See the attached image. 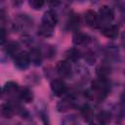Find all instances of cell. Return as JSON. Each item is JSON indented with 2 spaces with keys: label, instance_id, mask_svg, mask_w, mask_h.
Returning <instances> with one entry per match:
<instances>
[{
  "label": "cell",
  "instance_id": "17",
  "mask_svg": "<svg viewBox=\"0 0 125 125\" xmlns=\"http://www.w3.org/2000/svg\"><path fill=\"white\" fill-rule=\"evenodd\" d=\"M17 99L19 101L22 102V103L29 104V103L33 102V100H34V94L31 91V89H29L28 87H21V89H20V91L18 93Z\"/></svg>",
  "mask_w": 125,
  "mask_h": 125
},
{
  "label": "cell",
  "instance_id": "27",
  "mask_svg": "<svg viewBox=\"0 0 125 125\" xmlns=\"http://www.w3.org/2000/svg\"><path fill=\"white\" fill-rule=\"evenodd\" d=\"M39 115H40V118H41V121H42L43 125H51V124H50V119H49L48 113H47V111H46L44 108L40 109Z\"/></svg>",
  "mask_w": 125,
  "mask_h": 125
},
{
  "label": "cell",
  "instance_id": "25",
  "mask_svg": "<svg viewBox=\"0 0 125 125\" xmlns=\"http://www.w3.org/2000/svg\"><path fill=\"white\" fill-rule=\"evenodd\" d=\"M62 125H81V124L75 115H68L62 119Z\"/></svg>",
  "mask_w": 125,
  "mask_h": 125
},
{
  "label": "cell",
  "instance_id": "12",
  "mask_svg": "<svg viewBox=\"0 0 125 125\" xmlns=\"http://www.w3.org/2000/svg\"><path fill=\"white\" fill-rule=\"evenodd\" d=\"M28 55H29V59H30V62L35 65V66H39L41 65L42 62H43V58H44V54L42 52V50L36 46L31 47L28 51Z\"/></svg>",
  "mask_w": 125,
  "mask_h": 125
},
{
  "label": "cell",
  "instance_id": "1",
  "mask_svg": "<svg viewBox=\"0 0 125 125\" xmlns=\"http://www.w3.org/2000/svg\"><path fill=\"white\" fill-rule=\"evenodd\" d=\"M110 91V83L108 79L97 78L92 81L91 87L85 92V96L97 103L103 102Z\"/></svg>",
  "mask_w": 125,
  "mask_h": 125
},
{
  "label": "cell",
  "instance_id": "16",
  "mask_svg": "<svg viewBox=\"0 0 125 125\" xmlns=\"http://www.w3.org/2000/svg\"><path fill=\"white\" fill-rule=\"evenodd\" d=\"M100 29H101V33L104 36H105L106 38L115 39L118 36L119 29H118V26L115 24H112V23L104 24V25H102V27Z\"/></svg>",
  "mask_w": 125,
  "mask_h": 125
},
{
  "label": "cell",
  "instance_id": "22",
  "mask_svg": "<svg viewBox=\"0 0 125 125\" xmlns=\"http://www.w3.org/2000/svg\"><path fill=\"white\" fill-rule=\"evenodd\" d=\"M112 113L108 110H101L97 114V120L99 125H108L111 121Z\"/></svg>",
  "mask_w": 125,
  "mask_h": 125
},
{
  "label": "cell",
  "instance_id": "19",
  "mask_svg": "<svg viewBox=\"0 0 125 125\" xmlns=\"http://www.w3.org/2000/svg\"><path fill=\"white\" fill-rule=\"evenodd\" d=\"M64 55H65V60L69 61L70 62H76L82 58V52L76 47L67 49Z\"/></svg>",
  "mask_w": 125,
  "mask_h": 125
},
{
  "label": "cell",
  "instance_id": "23",
  "mask_svg": "<svg viewBox=\"0 0 125 125\" xmlns=\"http://www.w3.org/2000/svg\"><path fill=\"white\" fill-rule=\"evenodd\" d=\"M82 57L84 58L85 62H86L88 64H94V63L96 62L97 56H96L95 52H93L92 50H87L86 52L82 53Z\"/></svg>",
  "mask_w": 125,
  "mask_h": 125
},
{
  "label": "cell",
  "instance_id": "11",
  "mask_svg": "<svg viewBox=\"0 0 125 125\" xmlns=\"http://www.w3.org/2000/svg\"><path fill=\"white\" fill-rule=\"evenodd\" d=\"M91 40L92 38L87 33H84L79 29L72 33V43L77 47L88 45L91 42Z\"/></svg>",
  "mask_w": 125,
  "mask_h": 125
},
{
  "label": "cell",
  "instance_id": "15",
  "mask_svg": "<svg viewBox=\"0 0 125 125\" xmlns=\"http://www.w3.org/2000/svg\"><path fill=\"white\" fill-rule=\"evenodd\" d=\"M96 73L98 78H102V79H108L109 75L111 74V66H110V62L104 61L103 62H101L97 68H96Z\"/></svg>",
  "mask_w": 125,
  "mask_h": 125
},
{
  "label": "cell",
  "instance_id": "3",
  "mask_svg": "<svg viewBox=\"0 0 125 125\" xmlns=\"http://www.w3.org/2000/svg\"><path fill=\"white\" fill-rule=\"evenodd\" d=\"M33 25V20L26 14L17 15L14 21L11 23V28L14 31H26Z\"/></svg>",
  "mask_w": 125,
  "mask_h": 125
},
{
  "label": "cell",
  "instance_id": "18",
  "mask_svg": "<svg viewBox=\"0 0 125 125\" xmlns=\"http://www.w3.org/2000/svg\"><path fill=\"white\" fill-rule=\"evenodd\" d=\"M17 113L16 112V104L12 102H7L2 104L1 105V114L3 117L10 119L14 116V114Z\"/></svg>",
  "mask_w": 125,
  "mask_h": 125
},
{
  "label": "cell",
  "instance_id": "21",
  "mask_svg": "<svg viewBox=\"0 0 125 125\" xmlns=\"http://www.w3.org/2000/svg\"><path fill=\"white\" fill-rule=\"evenodd\" d=\"M80 113L85 121H87L89 123L92 122V120L94 118V110H93V107L89 104H84L80 107Z\"/></svg>",
  "mask_w": 125,
  "mask_h": 125
},
{
  "label": "cell",
  "instance_id": "9",
  "mask_svg": "<svg viewBox=\"0 0 125 125\" xmlns=\"http://www.w3.org/2000/svg\"><path fill=\"white\" fill-rule=\"evenodd\" d=\"M98 15L100 17V20H101L103 25L110 23L114 20V16H115L114 10L107 5L101 6L98 11Z\"/></svg>",
  "mask_w": 125,
  "mask_h": 125
},
{
  "label": "cell",
  "instance_id": "28",
  "mask_svg": "<svg viewBox=\"0 0 125 125\" xmlns=\"http://www.w3.org/2000/svg\"><path fill=\"white\" fill-rule=\"evenodd\" d=\"M6 44V28L5 26H1V45Z\"/></svg>",
  "mask_w": 125,
  "mask_h": 125
},
{
  "label": "cell",
  "instance_id": "7",
  "mask_svg": "<svg viewBox=\"0 0 125 125\" xmlns=\"http://www.w3.org/2000/svg\"><path fill=\"white\" fill-rule=\"evenodd\" d=\"M84 21L85 23L91 28H101L103 25L98 12L94 10H87L84 13Z\"/></svg>",
  "mask_w": 125,
  "mask_h": 125
},
{
  "label": "cell",
  "instance_id": "32",
  "mask_svg": "<svg viewBox=\"0 0 125 125\" xmlns=\"http://www.w3.org/2000/svg\"><path fill=\"white\" fill-rule=\"evenodd\" d=\"M89 125H99V124H97V123H94V122H90V123H89Z\"/></svg>",
  "mask_w": 125,
  "mask_h": 125
},
{
  "label": "cell",
  "instance_id": "2",
  "mask_svg": "<svg viewBox=\"0 0 125 125\" xmlns=\"http://www.w3.org/2000/svg\"><path fill=\"white\" fill-rule=\"evenodd\" d=\"M58 15L53 10H47L41 19V23L38 27V34L42 37H51L54 33V28L58 23Z\"/></svg>",
  "mask_w": 125,
  "mask_h": 125
},
{
  "label": "cell",
  "instance_id": "30",
  "mask_svg": "<svg viewBox=\"0 0 125 125\" xmlns=\"http://www.w3.org/2000/svg\"><path fill=\"white\" fill-rule=\"evenodd\" d=\"M120 103L125 104V88H124V90H123L122 93H121V96H120Z\"/></svg>",
  "mask_w": 125,
  "mask_h": 125
},
{
  "label": "cell",
  "instance_id": "24",
  "mask_svg": "<svg viewBox=\"0 0 125 125\" xmlns=\"http://www.w3.org/2000/svg\"><path fill=\"white\" fill-rule=\"evenodd\" d=\"M115 117H116L117 122H121L124 119V117H125V104L120 103V104L117 106Z\"/></svg>",
  "mask_w": 125,
  "mask_h": 125
},
{
  "label": "cell",
  "instance_id": "13",
  "mask_svg": "<svg viewBox=\"0 0 125 125\" xmlns=\"http://www.w3.org/2000/svg\"><path fill=\"white\" fill-rule=\"evenodd\" d=\"M104 55L105 58V61L108 62H111L113 61H116L118 59L119 55V50L118 47L115 44H108L104 48Z\"/></svg>",
  "mask_w": 125,
  "mask_h": 125
},
{
  "label": "cell",
  "instance_id": "29",
  "mask_svg": "<svg viewBox=\"0 0 125 125\" xmlns=\"http://www.w3.org/2000/svg\"><path fill=\"white\" fill-rule=\"evenodd\" d=\"M121 44H122V46H123V48L125 49V29L122 31V33H121Z\"/></svg>",
  "mask_w": 125,
  "mask_h": 125
},
{
  "label": "cell",
  "instance_id": "14",
  "mask_svg": "<svg viewBox=\"0 0 125 125\" xmlns=\"http://www.w3.org/2000/svg\"><path fill=\"white\" fill-rule=\"evenodd\" d=\"M21 89V86L15 82V81H8L4 84L2 88V94L3 96H8V97H17L18 93Z\"/></svg>",
  "mask_w": 125,
  "mask_h": 125
},
{
  "label": "cell",
  "instance_id": "26",
  "mask_svg": "<svg viewBox=\"0 0 125 125\" xmlns=\"http://www.w3.org/2000/svg\"><path fill=\"white\" fill-rule=\"evenodd\" d=\"M28 4L33 10H41L45 5V2L41 0H31L28 2Z\"/></svg>",
  "mask_w": 125,
  "mask_h": 125
},
{
  "label": "cell",
  "instance_id": "4",
  "mask_svg": "<svg viewBox=\"0 0 125 125\" xmlns=\"http://www.w3.org/2000/svg\"><path fill=\"white\" fill-rule=\"evenodd\" d=\"M78 102L74 95H64L63 98L58 102L57 104V110L59 112H66L70 109L77 107Z\"/></svg>",
  "mask_w": 125,
  "mask_h": 125
},
{
  "label": "cell",
  "instance_id": "6",
  "mask_svg": "<svg viewBox=\"0 0 125 125\" xmlns=\"http://www.w3.org/2000/svg\"><path fill=\"white\" fill-rule=\"evenodd\" d=\"M56 71L58 75L62 78H69L73 74L72 64L67 60H62L59 61L56 64Z\"/></svg>",
  "mask_w": 125,
  "mask_h": 125
},
{
  "label": "cell",
  "instance_id": "20",
  "mask_svg": "<svg viewBox=\"0 0 125 125\" xmlns=\"http://www.w3.org/2000/svg\"><path fill=\"white\" fill-rule=\"evenodd\" d=\"M80 25V18L79 15L75 14V13H71L66 21V27L68 30L71 31H76L78 30V27Z\"/></svg>",
  "mask_w": 125,
  "mask_h": 125
},
{
  "label": "cell",
  "instance_id": "8",
  "mask_svg": "<svg viewBox=\"0 0 125 125\" xmlns=\"http://www.w3.org/2000/svg\"><path fill=\"white\" fill-rule=\"evenodd\" d=\"M30 59L28 52L26 51H21L15 58H14V64L15 66L20 70H25L30 65Z\"/></svg>",
  "mask_w": 125,
  "mask_h": 125
},
{
  "label": "cell",
  "instance_id": "10",
  "mask_svg": "<svg viewBox=\"0 0 125 125\" xmlns=\"http://www.w3.org/2000/svg\"><path fill=\"white\" fill-rule=\"evenodd\" d=\"M50 89L56 97H62L67 93V86L61 79H53L50 82Z\"/></svg>",
  "mask_w": 125,
  "mask_h": 125
},
{
  "label": "cell",
  "instance_id": "5",
  "mask_svg": "<svg viewBox=\"0 0 125 125\" xmlns=\"http://www.w3.org/2000/svg\"><path fill=\"white\" fill-rule=\"evenodd\" d=\"M20 52H21V44L18 41L6 42V44L2 46V59H4V57H6L7 59L9 58L14 59Z\"/></svg>",
  "mask_w": 125,
  "mask_h": 125
},
{
  "label": "cell",
  "instance_id": "31",
  "mask_svg": "<svg viewBox=\"0 0 125 125\" xmlns=\"http://www.w3.org/2000/svg\"><path fill=\"white\" fill-rule=\"evenodd\" d=\"M59 5H61V2H50V3H49L50 8H56V7H58Z\"/></svg>",
  "mask_w": 125,
  "mask_h": 125
}]
</instances>
